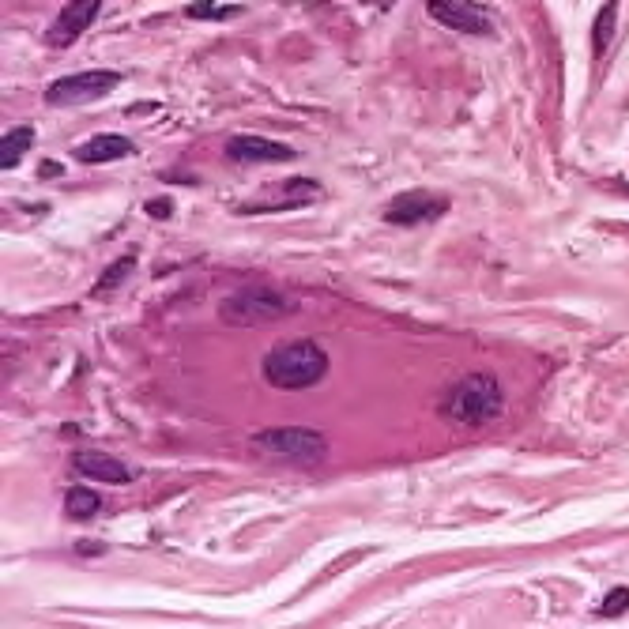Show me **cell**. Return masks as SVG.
<instances>
[{"label": "cell", "instance_id": "6da1fadb", "mask_svg": "<svg viewBox=\"0 0 629 629\" xmlns=\"http://www.w3.org/2000/svg\"><path fill=\"white\" fill-rule=\"evenodd\" d=\"M324 373H328V355L313 339H294V343L272 347L264 358V381L279 392H298V388L317 385Z\"/></svg>", "mask_w": 629, "mask_h": 629}, {"label": "cell", "instance_id": "7a4b0ae2", "mask_svg": "<svg viewBox=\"0 0 629 629\" xmlns=\"http://www.w3.org/2000/svg\"><path fill=\"white\" fill-rule=\"evenodd\" d=\"M505 411V396H501V385L494 373H471L460 385L449 388L445 404H441V415L456 426H486V422L501 419Z\"/></svg>", "mask_w": 629, "mask_h": 629}, {"label": "cell", "instance_id": "3957f363", "mask_svg": "<svg viewBox=\"0 0 629 629\" xmlns=\"http://www.w3.org/2000/svg\"><path fill=\"white\" fill-rule=\"evenodd\" d=\"M253 452L268 456L275 464H291V468H317L328 456V437L309 426H272L253 434Z\"/></svg>", "mask_w": 629, "mask_h": 629}, {"label": "cell", "instance_id": "277c9868", "mask_svg": "<svg viewBox=\"0 0 629 629\" xmlns=\"http://www.w3.org/2000/svg\"><path fill=\"white\" fill-rule=\"evenodd\" d=\"M294 313V302H287L272 287H249V291L230 294L226 302H219V317L234 328H257V324H272L279 317Z\"/></svg>", "mask_w": 629, "mask_h": 629}, {"label": "cell", "instance_id": "5b68a950", "mask_svg": "<svg viewBox=\"0 0 629 629\" xmlns=\"http://www.w3.org/2000/svg\"><path fill=\"white\" fill-rule=\"evenodd\" d=\"M121 83V72H110V68H91V72H76V76H65V80H53L46 87V102L65 110V106H87V102H98L106 98Z\"/></svg>", "mask_w": 629, "mask_h": 629}, {"label": "cell", "instance_id": "8992f818", "mask_svg": "<svg viewBox=\"0 0 629 629\" xmlns=\"http://www.w3.org/2000/svg\"><path fill=\"white\" fill-rule=\"evenodd\" d=\"M321 196H324V189L313 178H287V181H279V185H272V189H264L260 196H253V200L238 204V215H272V211H294V208H302V204L321 200Z\"/></svg>", "mask_w": 629, "mask_h": 629}, {"label": "cell", "instance_id": "52a82bcc", "mask_svg": "<svg viewBox=\"0 0 629 629\" xmlns=\"http://www.w3.org/2000/svg\"><path fill=\"white\" fill-rule=\"evenodd\" d=\"M449 211V196L430 193V189H411V193L392 196L385 204V223L392 226H422L434 223Z\"/></svg>", "mask_w": 629, "mask_h": 629}, {"label": "cell", "instance_id": "ba28073f", "mask_svg": "<svg viewBox=\"0 0 629 629\" xmlns=\"http://www.w3.org/2000/svg\"><path fill=\"white\" fill-rule=\"evenodd\" d=\"M426 12L430 19H437L441 27H449V31H460V34H494V16L486 12L483 4H475V0H426Z\"/></svg>", "mask_w": 629, "mask_h": 629}, {"label": "cell", "instance_id": "9c48e42d", "mask_svg": "<svg viewBox=\"0 0 629 629\" xmlns=\"http://www.w3.org/2000/svg\"><path fill=\"white\" fill-rule=\"evenodd\" d=\"M226 159L230 162H291L298 151L291 144H279V140H268V136H253V132H238L226 140Z\"/></svg>", "mask_w": 629, "mask_h": 629}, {"label": "cell", "instance_id": "30bf717a", "mask_svg": "<svg viewBox=\"0 0 629 629\" xmlns=\"http://www.w3.org/2000/svg\"><path fill=\"white\" fill-rule=\"evenodd\" d=\"M72 468L80 471L83 479H91V483H113V486H129L136 483V475L140 471L129 468L125 460H117L110 452H95V449H83L72 456Z\"/></svg>", "mask_w": 629, "mask_h": 629}, {"label": "cell", "instance_id": "8fae6325", "mask_svg": "<svg viewBox=\"0 0 629 629\" xmlns=\"http://www.w3.org/2000/svg\"><path fill=\"white\" fill-rule=\"evenodd\" d=\"M98 8H102V0H68L65 8H61V16L53 19V27H49V46L57 49L72 46L98 19Z\"/></svg>", "mask_w": 629, "mask_h": 629}, {"label": "cell", "instance_id": "7c38bea8", "mask_svg": "<svg viewBox=\"0 0 629 629\" xmlns=\"http://www.w3.org/2000/svg\"><path fill=\"white\" fill-rule=\"evenodd\" d=\"M136 155V147H132L129 136H117V132H102L95 140H87V144L76 147V159L87 162V166H95V162H117V159H129Z\"/></svg>", "mask_w": 629, "mask_h": 629}, {"label": "cell", "instance_id": "4fadbf2b", "mask_svg": "<svg viewBox=\"0 0 629 629\" xmlns=\"http://www.w3.org/2000/svg\"><path fill=\"white\" fill-rule=\"evenodd\" d=\"M34 144V129L31 125H19V129L4 132V140H0V170H16L23 155L31 151Z\"/></svg>", "mask_w": 629, "mask_h": 629}, {"label": "cell", "instance_id": "5bb4252c", "mask_svg": "<svg viewBox=\"0 0 629 629\" xmlns=\"http://www.w3.org/2000/svg\"><path fill=\"white\" fill-rule=\"evenodd\" d=\"M65 513L72 520H91L95 513H102V498L87 486H72L65 494Z\"/></svg>", "mask_w": 629, "mask_h": 629}, {"label": "cell", "instance_id": "9a60e30c", "mask_svg": "<svg viewBox=\"0 0 629 629\" xmlns=\"http://www.w3.org/2000/svg\"><path fill=\"white\" fill-rule=\"evenodd\" d=\"M132 268H136V257H121V260H113L110 268H106V272L98 275V283H95V298H110L113 291H117V287H121V283H125V279H129L132 275Z\"/></svg>", "mask_w": 629, "mask_h": 629}, {"label": "cell", "instance_id": "2e32d148", "mask_svg": "<svg viewBox=\"0 0 629 629\" xmlns=\"http://www.w3.org/2000/svg\"><path fill=\"white\" fill-rule=\"evenodd\" d=\"M242 8H234V4H219V0H196L189 4V19H230L238 16Z\"/></svg>", "mask_w": 629, "mask_h": 629}, {"label": "cell", "instance_id": "e0dca14e", "mask_svg": "<svg viewBox=\"0 0 629 629\" xmlns=\"http://www.w3.org/2000/svg\"><path fill=\"white\" fill-rule=\"evenodd\" d=\"M611 34H614V4H603L596 19V53L611 46Z\"/></svg>", "mask_w": 629, "mask_h": 629}, {"label": "cell", "instance_id": "ac0fdd59", "mask_svg": "<svg viewBox=\"0 0 629 629\" xmlns=\"http://www.w3.org/2000/svg\"><path fill=\"white\" fill-rule=\"evenodd\" d=\"M622 611H629V588H614L611 596L603 599L599 614H622Z\"/></svg>", "mask_w": 629, "mask_h": 629}, {"label": "cell", "instance_id": "d6986e66", "mask_svg": "<svg viewBox=\"0 0 629 629\" xmlns=\"http://www.w3.org/2000/svg\"><path fill=\"white\" fill-rule=\"evenodd\" d=\"M147 215H155V219H170V200H151V204H147Z\"/></svg>", "mask_w": 629, "mask_h": 629}]
</instances>
